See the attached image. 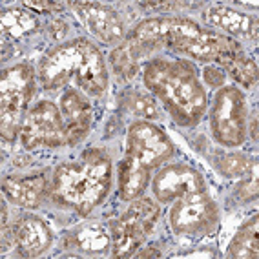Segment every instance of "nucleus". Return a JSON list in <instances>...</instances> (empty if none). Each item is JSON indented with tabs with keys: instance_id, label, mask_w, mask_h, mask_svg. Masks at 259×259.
<instances>
[{
	"instance_id": "obj_9",
	"label": "nucleus",
	"mask_w": 259,
	"mask_h": 259,
	"mask_svg": "<svg viewBox=\"0 0 259 259\" xmlns=\"http://www.w3.org/2000/svg\"><path fill=\"white\" fill-rule=\"evenodd\" d=\"M218 204L204 192L185 195L170 210V227L181 236H204L218 227Z\"/></svg>"
},
{
	"instance_id": "obj_18",
	"label": "nucleus",
	"mask_w": 259,
	"mask_h": 259,
	"mask_svg": "<svg viewBox=\"0 0 259 259\" xmlns=\"http://www.w3.org/2000/svg\"><path fill=\"white\" fill-rule=\"evenodd\" d=\"M228 257L255 259L259 255V219L257 215H252L243 227L237 230L236 237L232 239L227 252Z\"/></svg>"
},
{
	"instance_id": "obj_24",
	"label": "nucleus",
	"mask_w": 259,
	"mask_h": 259,
	"mask_svg": "<svg viewBox=\"0 0 259 259\" xmlns=\"http://www.w3.org/2000/svg\"><path fill=\"white\" fill-rule=\"evenodd\" d=\"M250 164H252V161H248V157L241 155V153H232V155H227L219 161V170L227 177H236L246 174Z\"/></svg>"
},
{
	"instance_id": "obj_10",
	"label": "nucleus",
	"mask_w": 259,
	"mask_h": 259,
	"mask_svg": "<svg viewBox=\"0 0 259 259\" xmlns=\"http://www.w3.org/2000/svg\"><path fill=\"white\" fill-rule=\"evenodd\" d=\"M126 155L134 157L144 168H155L174 155V144L159 126L152 122H135L128 130Z\"/></svg>"
},
{
	"instance_id": "obj_17",
	"label": "nucleus",
	"mask_w": 259,
	"mask_h": 259,
	"mask_svg": "<svg viewBox=\"0 0 259 259\" xmlns=\"http://www.w3.org/2000/svg\"><path fill=\"white\" fill-rule=\"evenodd\" d=\"M150 181L148 168H144L141 162H137L134 157L126 155L124 161L120 162L119 170V192L124 201L135 199L144 192Z\"/></svg>"
},
{
	"instance_id": "obj_28",
	"label": "nucleus",
	"mask_w": 259,
	"mask_h": 259,
	"mask_svg": "<svg viewBox=\"0 0 259 259\" xmlns=\"http://www.w3.org/2000/svg\"><path fill=\"white\" fill-rule=\"evenodd\" d=\"M186 257H215V252H210V250H199V252H188L185 254Z\"/></svg>"
},
{
	"instance_id": "obj_21",
	"label": "nucleus",
	"mask_w": 259,
	"mask_h": 259,
	"mask_svg": "<svg viewBox=\"0 0 259 259\" xmlns=\"http://www.w3.org/2000/svg\"><path fill=\"white\" fill-rule=\"evenodd\" d=\"M38 28L37 19L33 13L24 10H10L2 15V31L6 37L10 38H20L33 33Z\"/></svg>"
},
{
	"instance_id": "obj_5",
	"label": "nucleus",
	"mask_w": 259,
	"mask_h": 259,
	"mask_svg": "<svg viewBox=\"0 0 259 259\" xmlns=\"http://www.w3.org/2000/svg\"><path fill=\"white\" fill-rule=\"evenodd\" d=\"M33 92L35 77L28 64H15L4 70L0 80V134L6 141H15L22 130Z\"/></svg>"
},
{
	"instance_id": "obj_26",
	"label": "nucleus",
	"mask_w": 259,
	"mask_h": 259,
	"mask_svg": "<svg viewBox=\"0 0 259 259\" xmlns=\"http://www.w3.org/2000/svg\"><path fill=\"white\" fill-rule=\"evenodd\" d=\"M203 77H204V82L208 84V86H223L227 75H225L223 68H218V66H208V68L203 71Z\"/></svg>"
},
{
	"instance_id": "obj_12",
	"label": "nucleus",
	"mask_w": 259,
	"mask_h": 259,
	"mask_svg": "<svg viewBox=\"0 0 259 259\" xmlns=\"http://www.w3.org/2000/svg\"><path fill=\"white\" fill-rule=\"evenodd\" d=\"M75 11L88 31L102 44H117L124 38V26L115 10L102 4L86 2L75 4Z\"/></svg>"
},
{
	"instance_id": "obj_13",
	"label": "nucleus",
	"mask_w": 259,
	"mask_h": 259,
	"mask_svg": "<svg viewBox=\"0 0 259 259\" xmlns=\"http://www.w3.org/2000/svg\"><path fill=\"white\" fill-rule=\"evenodd\" d=\"M60 113L66 117V144H79L92 126V106L77 90H70L60 99Z\"/></svg>"
},
{
	"instance_id": "obj_8",
	"label": "nucleus",
	"mask_w": 259,
	"mask_h": 259,
	"mask_svg": "<svg viewBox=\"0 0 259 259\" xmlns=\"http://www.w3.org/2000/svg\"><path fill=\"white\" fill-rule=\"evenodd\" d=\"M22 144L28 150L35 148H57L66 144L64 117L51 101H40L33 106L24 119L20 130Z\"/></svg>"
},
{
	"instance_id": "obj_25",
	"label": "nucleus",
	"mask_w": 259,
	"mask_h": 259,
	"mask_svg": "<svg viewBox=\"0 0 259 259\" xmlns=\"http://www.w3.org/2000/svg\"><path fill=\"white\" fill-rule=\"evenodd\" d=\"M248 179L245 183H241L237 188V194L243 201H252L257 197V188H259V176H257V161H252L248 171H246Z\"/></svg>"
},
{
	"instance_id": "obj_3",
	"label": "nucleus",
	"mask_w": 259,
	"mask_h": 259,
	"mask_svg": "<svg viewBox=\"0 0 259 259\" xmlns=\"http://www.w3.org/2000/svg\"><path fill=\"white\" fill-rule=\"evenodd\" d=\"M40 82L46 90L68 86L71 80L80 90L99 97L106 92L108 70L99 48L88 38H73L53 48L38 68Z\"/></svg>"
},
{
	"instance_id": "obj_14",
	"label": "nucleus",
	"mask_w": 259,
	"mask_h": 259,
	"mask_svg": "<svg viewBox=\"0 0 259 259\" xmlns=\"http://www.w3.org/2000/svg\"><path fill=\"white\" fill-rule=\"evenodd\" d=\"M2 188L11 203L26 206V208H37L46 197L48 181L44 174L28 177H8Z\"/></svg>"
},
{
	"instance_id": "obj_1",
	"label": "nucleus",
	"mask_w": 259,
	"mask_h": 259,
	"mask_svg": "<svg viewBox=\"0 0 259 259\" xmlns=\"http://www.w3.org/2000/svg\"><path fill=\"white\" fill-rule=\"evenodd\" d=\"M144 84L177 124L195 126L206 111V92L188 60L153 59L144 68Z\"/></svg>"
},
{
	"instance_id": "obj_11",
	"label": "nucleus",
	"mask_w": 259,
	"mask_h": 259,
	"mask_svg": "<svg viewBox=\"0 0 259 259\" xmlns=\"http://www.w3.org/2000/svg\"><path fill=\"white\" fill-rule=\"evenodd\" d=\"M204 192V179L199 171L186 164H174L159 171L153 179V194L161 203H170L174 199L190 194Z\"/></svg>"
},
{
	"instance_id": "obj_22",
	"label": "nucleus",
	"mask_w": 259,
	"mask_h": 259,
	"mask_svg": "<svg viewBox=\"0 0 259 259\" xmlns=\"http://www.w3.org/2000/svg\"><path fill=\"white\" fill-rule=\"evenodd\" d=\"M73 241L77 243V248L90 252V254H99V252H106L110 246V237L102 228L90 227L84 230L77 232L73 236Z\"/></svg>"
},
{
	"instance_id": "obj_30",
	"label": "nucleus",
	"mask_w": 259,
	"mask_h": 259,
	"mask_svg": "<svg viewBox=\"0 0 259 259\" xmlns=\"http://www.w3.org/2000/svg\"><path fill=\"white\" fill-rule=\"evenodd\" d=\"M250 134H252L254 139H257V120L255 119H254V122H252V130H250Z\"/></svg>"
},
{
	"instance_id": "obj_7",
	"label": "nucleus",
	"mask_w": 259,
	"mask_h": 259,
	"mask_svg": "<svg viewBox=\"0 0 259 259\" xmlns=\"http://www.w3.org/2000/svg\"><path fill=\"white\" fill-rule=\"evenodd\" d=\"M161 210L153 201L139 199L132 203L119 219L111 223L113 255L132 257L137 254L143 241L157 225Z\"/></svg>"
},
{
	"instance_id": "obj_6",
	"label": "nucleus",
	"mask_w": 259,
	"mask_h": 259,
	"mask_svg": "<svg viewBox=\"0 0 259 259\" xmlns=\"http://www.w3.org/2000/svg\"><path fill=\"white\" fill-rule=\"evenodd\" d=\"M246 113L248 106L245 93L236 86H225L213 97L210 128L213 139L227 148L241 146L246 139Z\"/></svg>"
},
{
	"instance_id": "obj_27",
	"label": "nucleus",
	"mask_w": 259,
	"mask_h": 259,
	"mask_svg": "<svg viewBox=\"0 0 259 259\" xmlns=\"http://www.w3.org/2000/svg\"><path fill=\"white\" fill-rule=\"evenodd\" d=\"M26 8L44 11V13H53V11L62 10V4H57V2H26Z\"/></svg>"
},
{
	"instance_id": "obj_19",
	"label": "nucleus",
	"mask_w": 259,
	"mask_h": 259,
	"mask_svg": "<svg viewBox=\"0 0 259 259\" xmlns=\"http://www.w3.org/2000/svg\"><path fill=\"white\" fill-rule=\"evenodd\" d=\"M221 66L227 68L232 77L239 84L246 86V88L254 86L255 80H257V66L248 55H245L241 51V48L237 51H234V53H230L228 57H225L221 60Z\"/></svg>"
},
{
	"instance_id": "obj_23",
	"label": "nucleus",
	"mask_w": 259,
	"mask_h": 259,
	"mask_svg": "<svg viewBox=\"0 0 259 259\" xmlns=\"http://www.w3.org/2000/svg\"><path fill=\"white\" fill-rule=\"evenodd\" d=\"M124 104L137 117H143V119H148V120L159 119L157 102L153 101L152 97H148V95H143V93H137V92L130 93L128 97H126Z\"/></svg>"
},
{
	"instance_id": "obj_29",
	"label": "nucleus",
	"mask_w": 259,
	"mask_h": 259,
	"mask_svg": "<svg viewBox=\"0 0 259 259\" xmlns=\"http://www.w3.org/2000/svg\"><path fill=\"white\" fill-rule=\"evenodd\" d=\"M135 255H139V257H159L161 255V252L159 250H155V248H152V246H148V248H144L143 252H139V254H135Z\"/></svg>"
},
{
	"instance_id": "obj_2",
	"label": "nucleus",
	"mask_w": 259,
	"mask_h": 259,
	"mask_svg": "<svg viewBox=\"0 0 259 259\" xmlns=\"http://www.w3.org/2000/svg\"><path fill=\"white\" fill-rule=\"evenodd\" d=\"M132 42L139 48L166 46L179 55L192 57L201 62H221L225 57L239 50L232 38L208 31L194 20L183 17L144 20L134 29Z\"/></svg>"
},
{
	"instance_id": "obj_16",
	"label": "nucleus",
	"mask_w": 259,
	"mask_h": 259,
	"mask_svg": "<svg viewBox=\"0 0 259 259\" xmlns=\"http://www.w3.org/2000/svg\"><path fill=\"white\" fill-rule=\"evenodd\" d=\"M204 17H206V22L212 24L213 28H219L230 35H239L246 38L257 37V20L246 13L218 6V8H210Z\"/></svg>"
},
{
	"instance_id": "obj_15",
	"label": "nucleus",
	"mask_w": 259,
	"mask_h": 259,
	"mask_svg": "<svg viewBox=\"0 0 259 259\" xmlns=\"http://www.w3.org/2000/svg\"><path fill=\"white\" fill-rule=\"evenodd\" d=\"M51 232L38 218H26L17 227V245L26 257H37L51 246Z\"/></svg>"
},
{
	"instance_id": "obj_4",
	"label": "nucleus",
	"mask_w": 259,
	"mask_h": 259,
	"mask_svg": "<svg viewBox=\"0 0 259 259\" xmlns=\"http://www.w3.org/2000/svg\"><path fill=\"white\" fill-rule=\"evenodd\" d=\"M111 186V161L102 150H88L80 161L64 162L53 174L51 194L62 206L88 215L104 201Z\"/></svg>"
},
{
	"instance_id": "obj_20",
	"label": "nucleus",
	"mask_w": 259,
	"mask_h": 259,
	"mask_svg": "<svg viewBox=\"0 0 259 259\" xmlns=\"http://www.w3.org/2000/svg\"><path fill=\"white\" fill-rule=\"evenodd\" d=\"M139 55L141 48L135 42H124L111 53V64L113 70L122 79H132L139 70Z\"/></svg>"
}]
</instances>
